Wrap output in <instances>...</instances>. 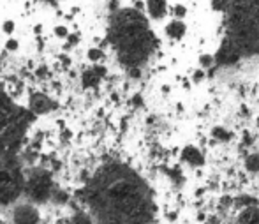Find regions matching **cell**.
I'll use <instances>...</instances> for the list:
<instances>
[{
  "label": "cell",
  "mask_w": 259,
  "mask_h": 224,
  "mask_svg": "<svg viewBox=\"0 0 259 224\" xmlns=\"http://www.w3.org/2000/svg\"><path fill=\"white\" fill-rule=\"evenodd\" d=\"M87 201L111 222H145L152 219V198L134 171L120 164L106 166L87 187Z\"/></svg>",
  "instance_id": "1"
},
{
  "label": "cell",
  "mask_w": 259,
  "mask_h": 224,
  "mask_svg": "<svg viewBox=\"0 0 259 224\" xmlns=\"http://www.w3.org/2000/svg\"><path fill=\"white\" fill-rule=\"evenodd\" d=\"M111 41L118 51L120 60L129 67L145 62L154 50V35L148 30L147 20L133 9L122 11L115 16Z\"/></svg>",
  "instance_id": "2"
},
{
  "label": "cell",
  "mask_w": 259,
  "mask_h": 224,
  "mask_svg": "<svg viewBox=\"0 0 259 224\" xmlns=\"http://www.w3.org/2000/svg\"><path fill=\"white\" fill-rule=\"evenodd\" d=\"M229 41L242 53L259 51V0L229 2Z\"/></svg>",
  "instance_id": "3"
},
{
  "label": "cell",
  "mask_w": 259,
  "mask_h": 224,
  "mask_svg": "<svg viewBox=\"0 0 259 224\" xmlns=\"http://www.w3.org/2000/svg\"><path fill=\"white\" fill-rule=\"evenodd\" d=\"M32 113L18 108L9 101L4 92H0V152H14L20 146L27 126L32 122Z\"/></svg>",
  "instance_id": "4"
},
{
  "label": "cell",
  "mask_w": 259,
  "mask_h": 224,
  "mask_svg": "<svg viewBox=\"0 0 259 224\" xmlns=\"http://www.w3.org/2000/svg\"><path fill=\"white\" fill-rule=\"evenodd\" d=\"M25 189V180L20 166L11 159V154L0 152V205L9 203Z\"/></svg>",
  "instance_id": "5"
},
{
  "label": "cell",
  "mask_w": 259,
  "mask_h": 224,
  "mask_svg": "<svg viewBox=\"0 0 259 224\" xmlns=\"http://www.w3.org/2000/svg\"><path fill=\"white\" fill-rule=\"evenodd\" d=\"M25 191L30 198L37 201H45L52 194V178L45 171H35L30 178L25 182Z\"/></svg>",
  "instance_id": "6"
},
{
  "label": "cell",
  "mask_w": 259,
  "mask_h": 224,
  "mask_svg": "<svg viewBox=\"0 0 259 224\" xmlns=\"http://www.w3.org/2000/svg\"><path fill=\"white\" fill-rule=\"evenodd\" d=\"M55 108V102L50 97H46L45 94H34L30 97V109L35 115H41V113H48Z\"/></svg>",
  "instance_id": "7"
},
{
  "label": "cell",
  "mask_w": 259,
  "mask_h": 224,
  "mask_svg": "<svg viewBox=\"0 0 259 224\" xmlns=\"http://www.w3.org/2000/svg\"><path fill=\"white\" fill-rule=\"evenodd\" d=\"M14 221L16 222H37L39 214L32 207L25 205V207H20L16 212H14Z\"/></svg>",
  "instance_id": "8"
},
{
  "label": "cell",
  "mask_w": 259,
  "mask_h": 224,
  "mask_svg": "<svg viewBox=\"0 0 259 224\" xmlns=\"http://www.w3.org/2000/svg\"><path fill=\"white\" fill-rule=\"evenodd\" d=\"M103 76H104V69L103 67L90 69V71H87L85 74H83V85H85V87H96Z\"/></svg>",
  "instance_id": "9"
},
{
  "label": "cell",
  "mask_w": 259,
  "mask_h": 224,
  "mask_svg": "<svg viewBox=\"0 0 259 224\" xmlns=\"http://www.w3.org/2000/svg\"><path fill=\"white\" fill-rule=\"evenodd\" d=\"M148 13L154 18H162L166 13V0H148Z\"/></svg>",
  "instance_id": "10"
},
{
  "label": "cell",
  "mask_w": 259,
  "mask_h": 224,
  "mask_svg": "<svg viewBox=\"0 0 259 224\" xmlns=\"http://www.w3.org/2000/svg\"><path fill=\"white\" fill-rule=\"evenodd\" d=\"M184 159L187 161V163H191V164H196V166L203 163L201 152H199L198 148H194V146H187V148L184 150Z\"/></svg>",
  "instance_id": "11"
},
{
  "label": "cell",
  "mask_w": 259,
  "mask_h": 224,
  "mask_svg": "<svg viewBox=\"0 0 259 224\" xmlns=\"http://www.w3.org/2000/svg\"><path fill=\"white\" fill-rule=\"evenodd\" d=\"M240 221L243 222H257L259 221V210L257 208H247L245 212L242 214V217H240Z\"/></svg>",
  "instance_id": "12"
},
{
  "label": "cell",
  "mask_w": 259,
  "mask_h": 224,
  "mask_svg": "<svg viewBox=\"0 0 259 224\" xmlns=\"http://www.w3.org/2000/svg\"><path fill=\"white\" fill-rule=\"evenodd\" d=\"M184 30H185V27L180 23V21H173V23L167 27V34H169L171 38H182V35H184Z\"/></svg>",
  "instance_id": "13"
},
{
  "label": "cell",
  "mask_w": 259,
  "mask_h": 224,
  "mask_svg": "<svg viewBox=\"0 0 259 224\" xmlns=\"http://www.w3.org/2000/svg\"><path fill=\"white\" fill-rule=\"evenodd\" d=\"M247 168L250 171H259V156H250L247 159Z\"/></svg>",
  "instance_id": "14"
},
{
  "label": "cell",
  "mask_w": 259,
  "mask_h": 224,
  "mask_svg": "<svg viewBox=\"0 0 259 224\" xmlns=\"http://www.w3.org/2000/svg\"><path fill=\"white\" fill-rule=\"evenodd\" d=\"M89 58L92 62H99L101 58H103V51H101V50H90L89 51Z\"/></svg>",
  "instance_id": "15"
},
{
  "label": "cell",
  "mask_w": 259,
  "mask_h": 224,
  "mask_svg": "<svg viewBox=\"0 0 259 224\" xmlns=\"http://www.w3.org/2000/svg\"><path fill=\"white\" fill-rule=\"evenodd\" d=\"M213 134L217 136V138H221V139H229V138H231V134L226 133V131H222L221 127H217V129L213 131Z\"/></svg>",
  "instance_id": "16"
},
{
  "label": "cell",
  "mask_w": 259,
  "mask_h": 224,
  "mask_svg": "<svg viewBox=\"0 0 259 224\" xmlns=\"http://www.w3.org/2000/svg\"><path fill=\"white\" fill-rule=\"evenodd\" d=\"M2 28H4L6 34H13L14 32V21H6V23L2 25Z\"/></svg>",
  "instance_id": "17"
},
{
  "label": "cell",
  "mask_w": 259,
  "mask_h": 224,
  "mask_svg": "<svg viewBox=\"0 0 259 224\" xmlns=\"http://www.w3.org/2000/svg\"><path fill=\"white\" fill-rule=\"evenodd\" d=\"M229 6V0H213V7L215 9H224Z\"/></svg>",
  "instance_id": "18"
},
{
  "label": "cell",
  "mask_w": 259,
  "mask_h": 224,
  "mask_svg": "<svg viewBox=\"0 0 259 224\" xmlns=\"http://www.w3.org/2000/svg\"><path fill=\"white\" fill-rule=\"evenodd\" d=\"M55 34L58 35V38H69V30L65 27H57V30H55Z\"/></svg>",
  "instance_id": "19"
},
{
  "label": "cell",
  "mask_w": 259,
  "mask_h": 224,
  "mask_svg": "<svg viewBox=\"0 0 259 224\" xmlns=\"http://www.w3.org/2000/svg\"><path fill=\"white\" fill-rule=\"evenodd\" d=\"M16 48H18V41H14V39H9V41H7V50L14 51Z\"/></svg>",
  "instance_id": "20"
},
{
  "label": "cell",
  "mask_w": 259,
  "mask_h": 224,
  "mask_svg": "<svg viewBox=\"0 0 259 224\" xmlns=\"http://www.w3.org/2000/svg\"><path fill=\"white\" fill-rule=\"evenodd\" d=\"M175 13H177L178 16H182V14H185V9H184V7H177V9H175Z\"/></svg>",
  "instance_id": "21"
}]
</instances>
